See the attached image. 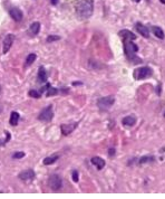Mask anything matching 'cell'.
I'll return each instance as SVG.
<instances>
[{
  "mask_svg": "<svg viewBox=\"0 0 165 199\" xmlns=\"http://www.w3.org/2000/svg\"><path fill=\"white\" fill-rule=\"evenodd\" d=\"M94 1L93 0H78L76 4V14L82 19H87L93 15Z\"/></svg>",
  "mask_w": 165,
  "mask_h": 199,
  "instance_id": "obj_1",
  "label": "cell"
},
{
  "mask_svg": "<svg viewBox=\"0 0 165 199\" xmlns=\"http://www.w3.org/2000/svg\"><path fill=\"white\" fill-rule=\"evenodd\" d=\"M124 51H125V54L127 56V58L131 62H135L134 64L141 63V59L135 56V54L138 51V47L132 40H124Z\"/></svg>",
  "mask_w": 165,
  "mask_h": 199,
  "instance_id": "obj_2",
  "label": "cell"
},
{
  "mask_svg": "<svg viewBox=\"0 0 165 199\" xmlns=\"http://www.w3.org/2000/svg\"><path fill=\"white\" fill-rule=\"evenodd\" d=\"M152 74H153V71L150 67L145 66V67H140V68L135 69L133 76H134V79L136 81H141V79H148L150 76H152Z\"/></svg>",
  "mask_w": 165,
  "mask_h": 199,
  "instance_id": "obj_3",
  "label": "cell"
},
{
  "mask_svg": "<svg viewBox=\"0 0 165 199\" xmlns=\"http://www.w3.org/2000/svg\"><path fill=\"white\" fill-rule=\"evenodd\" d=\"M114 102H115V97L113 95H109V96H106V97H100L97 101V105L102 110H106V109H109L113 105Z\"/></svg>",
  "mask_w": 165,
  "mask_h": 199,
  "instance_id": "obj_4",
  "label": "cell"
},
{
  "mask_svg": "<svg viewBox=\"0 0 165 199\" xmlns=\"http://www.w3.org/2000/svg\"><path fill=\"white\" fill-rule=\"evenodd\" d=\"M52 117H54V112H52V106L49 105V106L45 107L44 110L41 111L39 117H38V120L42 121V122H49V121L52 120Z\"/></svg>",
  "mask_w": 165,
  "mask_h": 199,
  "instance_id": "obj_5",
  "label": "cell"
},
{
  "mask_svg": "<svg viewBox=\"0 0 165 199\" xmlns=\"http://www.w3.org/2000/svg\"><path fill=\"white\" fill-rule=\"evenodd\" d=\"M49 187L52 190H59L62 186V180L58 175H52L49 177Z\"/></svg>",
  "mask_w": 165,
  "mask_h": 199,
  "instance_id": "obj_6",
  "label": "cell"
},
{
  "mask_svg": "<svg viewBox=\"0 0 165 199\" xmlns=\"http://www.w3.org/2000/svg\"><path fill=\"white\" fill-rule=\"evenodd\" d=\"M14 35L12 34H9L7 35L6 37H5V40H4V54H7L9 52V49L11 48V45L14 43Z\"/></svg>",
  "mask_w": 165,
  "mask_h": 199,
  "instance_id": "obj_7",
  "label": "cell"
},
{
  "mask_svg": "<svg viewBox=\"0 0 165 199\" xmlns=\"http://www.w3.org/2000/svg\"><path fill=\"white\" fill-rule=\"evenodd\" d=\"M78 123H72V124H62V127H60V130H62V133L64 135H68L72 132V131L75 130L76 127H77Z\"/></svg>",
  "mask_w": 165,
  "mask_h": 199,
  "instance_id": "obj_8",
  "label": "cell"
},
{
  "mask_svg": "<svg viewBox=\"0 0 165 199\" xmlns=\"http://www.w3.org/2000/svg\"><path fill=\"white\" fill-rule=\"evenodd\" d=\"M18 177L21 180H32L35 178V172L32 169H28V170H25V171L20 172L18 175Z\"/></svg>",
  "mask_w": 165,
  "mask_h": 199,
  "instance_id": "obj_9",
  "label": "cell"
},
{
  "mask_svg": "<svg viewBox=\"0 0 165 199\" xmlns=\"http://www.w3.org/2000/svg\"><path fill=\"white\" fill-rule=\"evenodd\" d=\"M118 36L123 38L124 40H134V39H136V36H135L132 31L126 30V29L120 30V33H118Z\"/></svg>",
  "mask_w": 165,
  "mask_h": 199,
  "instance_id": "obj_10",
  "label": "cell"
},
{
  "mask_svg": "<svg viewBox=\"0 0 165 199\" xmlns=\"http://www.w3.org/2000/svg\"><path fill=\"white\" fill-rule=\"evenodd\" d=\"M9 15H10L11 18L16 21H20L21 19H22V11H21L20 9H18V8H12V9H10Z\"/></svg>",
  "mask_w": 165,
  "mask_h": 199,
  "instance_id": "obj_11",
  "label": "cell"
},
{
  "mask_svg": "<svg viewBox=\"0 0 165 199\" xmlns=\"http://www.w3.org/2000/svg\"><path fill=\"white\" fill-rule=\"evenodd\" d=\"M92 163H93L95 167L97 168V170H102V169L105 167V161L100 157H93L92 158Z\"/></svg>",
  "mask_w": 165,
  "mask_h": 199,
  "instance_id": "obj_12",
  "label": "cell"
},
{
  "mask_svg": "<svg viewBox=\"0 0 165 199\" xmlns=\"http://www.w3.org/2000/svg\"><path fill=\"white\" fill-rule=\"evenodd\" d=\"M39 30H40V24L38 21H36V23H32L30 25V27L28 29V34L30 36H36V35H38Z\"/></svg>",
  "mask_w": 165,
  "mask_h": 199,
  "instance_id": "obj_13",
  "label": "cell"
},
{
  "mask_svg": "<svg viewBox=\"0 0 165 199\" xmlns=\"http://www.w3.org/2000/svg\"><path fill=\"white\" fill-rule=\"evenodd\" d=\"M136 29H137V31L143 36V37H145V38L150 37V31H148L147 27H145L144 25H142L141 23H137V24H136Z\"/></svg>",
  "mask_w": 165,
  "mask_h": 199,
  "instance_id": "obj_14",
  "label": "cell"
},
{
  "mask_svg": "<svg viewBox=\"0 0 165 199\" xmlns=\"http://www.w3.org/2000/svg\"><path fill=\"white\" fill-rule=\"evenodd\" d=\"M47 72H46L45 67L40 66L39 69H38V81L40 83H46L47 82Z\"/></svg>",
  "mask_w": 165,
  "mask_h": 199,
  "instance_id": "obj_15",
  "label": "cell"
},
{
  "mask_svg": "<svg viewBox=\"0 0 165 199\" xmlns=\"http://www.w3.org/2000/svg\"><path fill=\"white\" fill-rule=\"evenodd\" d=\"M122 123L124 125H127V127H133L135 123H136V117L134 115H128V117H124L123 121H122Z\"/></svg>",
  "mask_w": 165,
  "mask_h": 199,
  "instance_id": "obj_16",
  "label": "cell"
},
{
  "mask_svg": "<svg viewBox=\"0 0 165 199\" xmlns=\"http://www.w3.org/2000/svg\"><path fill=\"white\" fill-rule=\"evenodd\" d=\"M19 113L18 112H12L10 115V120H9V123H10V125H12V127H16L18 124V121H19Z\"/></svg>",
  "mask_w": 165,
  "mask_h": 199,
  "instance_id": "obj_17",
  "label": "cell"
},
{
  "mask_svg": "<svg viewBox=\"0 0 165 199\" xmlns=\"http://www.w3.org/2000/svg\"><path fill=\"white\" fill-rule=\"evenodd\" d=\"M152 31H153V34H154L157 38H160V39H163V38H164V31L162 30L160 27H157V26H153Z\"/></svg>",
  "mask_w": 165,
  "mask_h": 199,
  "instance_id": "obj_18",
  "label": "cell"
},
{
  "mask_svg": "<svg viewBox=\"0 0 165 199\" xmlns=\"http://www.w3.org/2000/svg\"><path fill=\"white\" fill-rule=\"evenodd\" d=\"M58 155H54V157H47V158L44 159V165L48 166V165H52L54 162H56L58 160Z\"/></svg>",
  "mask_w": 165,
  "mask_h": 199,
  "instance_id": "obj_19",
  "label": "cell"
},
{
  "mask_svg": "<svg viewBox=\"0 0 165 199\" xmlns=\"http://www.w3.org/2000/svg\"><path fill=\"white\" fill-rule=\"evenodd\" d=\"M36 58H37V56H36V54H34V53H31V54H29V55L27 56V58H26V65L29 66L31 65L32 63L36 61Z\"/></svg>",
  "mask_w": 165,
  "mask_h": 199,
  "instance_id": "obj_20",
  "label": "cell"
},
{
  "mask_svg": "<svg viewBox=\"0 0 165 199\" xmlns=\"http://www.w3.org/2000/svg\"><path fill=\"white\" fill-rule=\"evenodd\" d=\"M28 95L31 96V97H34V99H39L41 96V94H40V92H37L36 89H31V91H29Z\"/></svg>",
  "mask_w": 165,
  "mask_h": 199,
  "instance_id": "obj_21",
  "label": "cell"
},
{
  "mask_svg": "<svg viewBox=\"0 0 165 199\" xmlns=\"http://www.w3.org/2000/svg\"><path fill=\"white\" fill-rule=\"evenodd\" d=\"M57 93H58V89H55V87H49L48 91H47V93H46V95L49 97V96L56 95Z\"/></svg>",
  "mask_w": 165,
  "mask_h": 199,
  "instance_id": "obj_22",
  "label": "cell"
},
{
  "mask_svg": "<svg viewBox=\"0 0 165 199\" xmlns=\"http://www.w3.org/2000/svg\"><path fill=\"white\" fill-rule=\"evenodd\" d=\"M154 158L153 157H143V158L140 159V163H146L148 161H153Z\"/></svg>",
  "mask_w": 165,
  "mask_h": 199,
  "instance_id": "obj_23",
  "label": "cell"
},
{
  "mask_svg": "<svg viewBox=\"0 0 165 199\" xmlns=\"http://www.w3.org/2000/svg\"><path fill=\"white\" fill-rule=\"evenodd\" d=\"M59 39H60V37H59V36H56V35H50V36L47 37V41H48V43H52V41H55V40H59Z\"/></svg>",
  "mask_w": 165,
  "mask_h": 199,
  "instance_id": "obj_24",
  "label": "cell"
},
{
  "mask_svg": "<svg viewBox=\"0 0 165 199\" xmlns=\"http://www.w3.org/2000/svg\"><path fill=\"white\" fill-rule=\"evenodd\" d=\"M24 157H25V152H21V151L16 152L14 155V159H20V158H24Z\"/></svg>",
  "mask_w": 165,
  "mask_h": 199,
  "instance_id": "obj_25",
  "label": "cell"
},
{
  "mask_svg": "<svg viewBox=\"0 0 165 199\" xmlns=\"http://www.w3.org/2000/svg\"><path fill=\"white\" fill-rule=\"evenodd\" d=\"M72 180L75 182L78 181V171H76V170L72 171Z\"/></svg>",
  "mask_w": 165,
  "mask_h": 199,
  "instance_id": "obj_26",
  "label": "cell"
},
{
  "mask_svg": "<svg viewBox=\"0 0 165 199\" xmlns=\"http://www.w3.org/2000/svg\"><path fill=\"white\" fill-rule=\"evenodd\" d=\"M108 155H109L110 157H113V155H115V149H113V148H110L109 150H108Z\"/></svg>",
  "mask_w": 165,
  "mask_h": 199,
  "instance_id": "obj_27",
  "label": "cell"
},
{
  "mask_svg": "<svg viewBox=\"0 0 165 199\" xmlns=\"http://www.w3.org/2000/svg\"><path fill=\"white\" fill-rule=\"evenodd\" d=\"M57 2H58V0H52V5H57Z\"/></svg>",
  "mask_w": 165,
  "mask_h": 199,
  "instance_id": "obj_28",
  "label": "cell"
},
{
  "mask_svg": "<svg viewBox=\"0 0 165 199\" xmlns=\"http://www.w3.org/2000/svg\"><path fill=\"white\" fill-rule=\"evenodd\" d=\"M160 1H161L162 4H164V5H165V0H160Z\"/></svg>",
  "mask_w": 165,
  "mask_h": 199,
  "instance_id": "obj_29",
  "label": "cell"
},
{
  "mask_svg": "<svg viewBox=\"0 0 165 199\" xmlns=\"http://www.w3.org/2000/svg\"><path fill=\"white\" fill-rule=\"evenodd\" d=\"M133 1H134V2H140L141 0H133Z\"/></svg>",
  "mask_w": 165,
  "mask_h": 199,
  "instance_id": "obj_30",
  "label": "cell"
},
{
  "mask_svg": "<svg viewBox=\"0 0 165 199\" xmlns=\"http://www.w3.org/2000/svg\"><path fill=\"white\" fill-rule=\"evenodd\" d=\"M164 117H165V114H164Z\"/></svg>",
  "mask_w": 165,
  "mask_h": 199,
  "instance_id": "obj_31",
  "label": "cell"
}]
</instances>
